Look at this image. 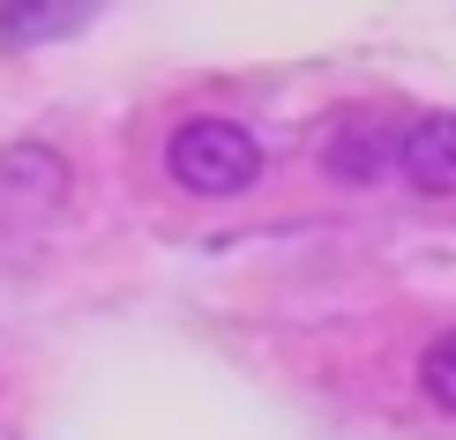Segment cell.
I'll return each mask as SVG.
<instances>
[{
    "label": "cell",
    "mask_w": 456,
    "mask_h": 440,
    "mask_svg": "<svg viewBox=\"0 0 456 440\" xmlns=\"http://www.w3.org/2000/svg\"><path fill=\"white\" fill-rule=\"evenodd\" d=\"M165 172L180 180V195H202V202H224V195H247L262 180V149L240 120H217V112H195V120L173 127L165 142Z\"/></svg>",
    "instance_id": "cell-1"
},
{
    "label": "cell",
    "mask_w": 456,
    "mask_h": 440,
    "mask_svg": "<svg viewBox=\"0 0 456 440\" xmlns=\"http://www.w3.org/2000/svg\"><path fill=\"white\" fill-rule=\"evenodd\" d=\"M322 172L345 187H374L396 172V120L389 112H345V120L322 135Z\"/></svg>",
    "instance_id": "cell-2"
},
{
    "label": "cell",
    "mask_w": 456,
    "mask_h": 440,
    "mask_svg": "<svg viewBox=\"0 0 456 440\" xmlns=\"http://www.w3.org/2000/svg\"><path fill=\"white\" fill-rule=\"evenodd\" d=\"M396 172L411 195H456V112H427V120L396 127Z\"/></svg>",
    "instance_id": "cell-3"
},
{
    "label": "cell",
    "mask_w": 456,
    "mask_h": 440,
    "mask_svg": "<svg viewBox=\"0 0 456 440\" xmlns=\"http://www.w3.org/2000/svg\"><path fill=\"white\" fill-rule=\"evenodd\" d=\"M61 195H68V164L53 149H0V202H15L30 217V209H53Z\"/></svg>",
    "instance_id": "cell-4"
},
{
    "label": "cell",
    "mask_w": 456,
    "mask_h": 440,
    "mask_svg": "<svg viewBox=\"0 0 456 440\" xmlns=\"http://www.w3.org/2000/svg\"><path fill=\"white\" fill-rule=\"evenodd\" d=\"M419 388H427L434 411H456V329H442V336L427 343V358H419Z\"/></svg>",
    "instance_id": "cell-5"
},
{
    "label": "cell",
    "mask_w": 456,
    "mask_h": 440,
    "mask_svg": "<svg viewBox=\"0 0 456 440\" xmlns=\"http://www.w3.org/2000/svg\"><path fill=\"white\" fill-rule=\"evenodd\" d=\"M83 15H45V8H15L0 15V37H53V30H75Z\"/></svg>",
    "instance_id": "cell-6"
}]
</instances>
